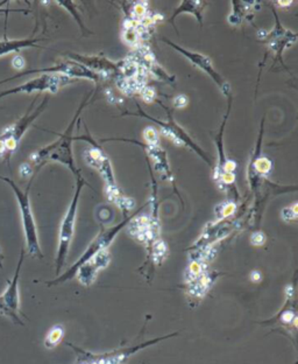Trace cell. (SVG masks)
I'll list each match as a JSON object with an SVG mask.
<instances>
[{"instance_id": "1", "label": "cell", "mask_w": 298, "mask_h": 364, "mask_svg": "<svg viewBox=\"0 0 298 364\" xmlns=\"http://www.w3.org/2000/svg\"><path fill=\"white\" fill-rule=\"evenodd\" d=\"M89 96L90 94L88 95V97ZM88 97L83 101L82 105L78 108V111L76 112L75 117L72 118V123L69 124L68 129L60 136L58 141L31 155L29 159L35 165L36 171H39L40 167L44 166V164L48 161H58V163L63 164L65 166L69 167V170L76 175L79 173L78 170L76 168L74 157H72V144L74 141L72 134H74L76 122L82 112L83 106H85L87 104Z\"/></svg>"}, {"instance_id": "2", "label": "cell", "mask_w": 298, "mask_h": 364, "mask_svg": "<svg viewBox=\"0 0 298 364\" xmlns=\"http://www.w3.org/2000/svg\"><path fill=\"white\" fill-rule=\"evenodd\" d=\"M0 180L4 181L5 184H8L12 188V191H13L15 198H17V201H18L22 228H24V232H25L27 251L32 257H35V258H39V260L44 258V255H42V251H41V248H40L35 219H34V215H33L32 205H31V200H29V187H31V184H28V187H27L26 191H22V188L19 187L18 184H15V181L11 180L10 177L0 175Z\"/></svg>"}, {"instance_id": "3", "label": "cell", "mask_w": 298, "mask_h": 364, "mask_svg": "<svg viewBox=\"0 0 298 364\" xmlns=\"http://www.w3.org/2000/svg\"><path fill=\"white\" fill-rule=\"evenodd\" d=\"M36 100H38V96L34 98L32 104H31L28 110H27L25 115L22 116V118L17 120L15 123L8 125V127L0 134V141L3 143L5 148L4 160H6L8 166H10V159H11L12 155H15L17 150H18L20 141H22V138L24 137L26 131L28 130L33 122L44 111V109L47 108L49 96H46L42 103H41L38 108L34 109Z\"/></svg>"}, {"instance_id": "4", "label": "cell", "mask_w": 298, "mask_h": 364, "mask_svg": "<svg viewBox=\"0 0 298 364\" xmlns=\"http://www.w3.org/2000/svg\"><path fill=\"white\" fill-rule=\"evenodd\" d=\"M76 180V189L74 193L72 203L69 206L67 213H65L63 220H62L61 228H60V236H58V255H56V274H60L62 269L65 267V260L68 257L69 249L72 244L74 232H75L76 217H77V210H78L79 196L82 188L87 184L85 180L81 177V174H77Z\"/></svg>"}, {"instance_id": "5", "label": "cell", "mask_w": 298, "mask_h": 364, "mask_svg": "<svg viewBox=\"0 0 298 364\" xmlns=\"http://www.w3.org/2000/svg\"><path fill=\"white\" fill-rule=\"evenodd\" d=\"M177 335V333L170 334V335L162 336L158 339L151 340V341H146V342L139 343L135 346L122 347L119 349L113 350V351H108L104 354H94L87 350L78 348V347H72L74 351L76 353L75 364H125L131 356H133L134 354L138 353L139 350L144 349L147 347L153 346L155 343L160 342L162 340L169 339L173 336Z\"/></svg>"}, {"instance_id": "6", "label": "cell", "mask_w": 298, "mask_h": 364, "mask_svg": "<svg viewBox=\"0 0 298 364\" xmlns=\"http://www.w3.org/2000/svg\"><path fill=\"white\" fill-rule=\"evenodd\" d=\"M133 216H135V214L132 215V216L127 217L125 221H122V223L117 224L115 227L110 228L108 230L101 231V234L98 235L97 237L94 238V242L89 246L87 251L83 253V256L67 272L61 274L60 277L56 278L54 280L47 281L46 284L48 286H54L61 284V283H65V281L70 280L75 276L79 267H82L83 264L87 263L88 260H90L96 253H99L101 250L108 249V246L113 242L119 231L122 230V228L125 227L126 224L129 223Z\"/></svg>"}, {"instance_id": "7", "label": "cell", "mask_w": 298, "mask_h": 364, "mask_svg": "<svg viewBox=\"0 0 298 364\" xmlns=\"http://www.w3.org/2000/svg\"><path fill=\"white\" fill-rule=\"evenodd\" d=\"M72 79L61 74H40L28 82L20 84L18 87L10 88L0 93V100L10 95L33 94V93H44L49 91L51 94H56L58 89L70 84Z\"/></svg>"}, {"instance_id": "8", "label": "cell", "mask_w": 298, "mask_h": 364, "mask_svg": "<svg viewBox=\"0 0 298 364\" xmlns=\"http://www.w3.org/2000/svg\"><path fill=\"white\" fill-rule=\"evenodd\" d=\"M24 257H25V251L22 250L15 276L11 280H8V287L0 296V315L8 317L15 324L20 326L25 325L20 317L22 310H20V294H19V277H20V271H22V263H24Z\"/></svg>"}, {"instance_id": "9", "label": "cell", "mask_w": 298, "mask_h": 364, "mask_svg": "<svg viewBox=\"0 0 298 364\" xmlns=\"http://www.w3.org/2000/svg\"><path fill=\"white\" fill-rule=\"evenodd\" d=\"M32 74H61V75L67 76L69 79H72V77H82V79H91V81H94V82H97L98 79L101 77V74L92 72L90 69L87 68L85 65L77 63V62H62V63L53 65V67H48V68L22 70V72H19L15 76L0 81V84H8L10 81L19 79V77H22V76L32 75Z\"/></svg>"}, {"instance_id": "10", "label": "cell", "mask_w": 298, "mask_h": 364, "mask_svg": "<svg viewBox=\"0 0 298 364\" xmlns=\"http://www.w3.org/2000/svg\"><path fill=\"white\" fill-rule=\"evenodd\" d=\"M74 139H83V141H89L91 144L94 145L91 150H89L87 153V161L90 164L91 166L96 167L99 172H101V177H104L106 186H108V193L110 198H113L115 202H118L122 198L120 191H119L117 184H115V177H113V172H112L111 163L108 155H105L104 151L101 150L94 141L91 138L78 137L74 138Z\"/></svg>"}, {"instance_id": "11", "label": "cell", "mask_w": 298, "mask_h": 364, "mask_svg": "<svg viewBox=\"0 0 298 364\" xmlns=\"http://www.w3.org/2000/svg\"><path fill=\"white\" fill-rule=\"evenodd\" d=\"M163 41H165V44L170 45L172 47L175 48L177 52L182 53V54H183L184 56H185V58L192 63V65H197V68L206 72V74H208V75L210 76L215 82H216L217 86L220 87V90L223 91V94L226 95V96H230V86H229L226 81L224 79L223 76H220V74L216 72V69H215V67L212 65L211 60H210L208 56L199 54V53H194V52L187 51V49H184V48L177 46V45L174 44L172 41H169V40L163 39Z\"/></svg>"}, {"instance_id": "12", "label": "cell", "mask_w": 298, "mask_h": 364, "mask_svg": "<svg viewBox=\"0 0 298 364\" xmlns=\"http://www.w3.org/2000/svg\"><path fill=\"white\" fill-rule=\"evenodd\" d=\"M110 260H111V256H110L108 249L101 250L99 253H96L90 260H88L87 263L79 267L75 276L82 285L89 287L97 277L98 272L108 267Z\"/></svg>"}, {"instance_id": "13", "label": "cell", "mask_w": 298, "mask_h": 364, "mask_svg": "<svg viewBox=\"0 0 298 364\" xmlns=\"http://www.w3.org/2000/svg\"><path fill=\"white\" fill-rule=\"evenodd\" d=\"M263 325L279 326L281 329H283L288 336H291L295 341L296 329H297V314H296L295 308H290V307L284 308L272 320L263 321Z\"/></svg>"}, {"instance_id": "14", "label": "cell", "mask_w": 298, "mask_h": 364, "mask_svg": "<svg viewBox=\"0 0 298 364\" xmlns=\"http://www.w3.org/2000/svg\"><path fill=\"white\" fill-rule=\"evenodd\" d=\"M72 60L81 62V65H88L87 68L90 69L92 72L94 70H101L105 75L108 74H115L118 72V65H115L112 62L108 61L105 58H97V56H81V55L72 54L70 55Z\"/></svg>"}, {"instance_id": "15", "label": "cell", "mask_w": 298, "mask_h": 364, "mask_svg": "<svg viewBox=\"0 0 298 364\" xmlns=\"http://www.w3.org/2000/svg\"><path fill=\"white\" fill-rule=\"evenodd\" d=\"M40 40L33 36L27 39H8L5 36L4 39L0 40V58L11 53H18L26 48H39L38 42Z\"/></svg>"}, {"instance_id": "16", "label": "cell", "mask_w": 298, "mask_h": 364, "mask_svg": "<svg viewBox=\"0 0 298 364\" xmlns=\"http://www.w3.org/2000/svg\"><path fill=\"white\" fill-rule=\"evenodd\" d=\"M63 338H65V327L62 325L53 326L44 338V347L47 349H54L62 342Z\"/></svg>"}, {"instance_id": "17", "label": "cell", "mask_w": 298, "mask_h": 364, "mask_svg": "<svg viewBox=\"0 0 298 364\" xmlns=\"http://www.w3.org/2000/svg\"><path fill=\"white\" fill-rule=\"evenodd\" d=\"M204 8V4L203 3H199V1H183L181 4L180 8H176V11L174 13L173 17H172V22H174V19L176 15L183 13V12H188V13H192L194 17H197L198 22L201 24V10Z\"/></svg>"}, {"instance_id": "18", "label": "cell", "mask_w": 298, "mask_h": 364, "mask_svg": "<svg viewBox=\"0 0 298 364\" xmlns=\"http://www.w3.org/2000/svg\"><path fill=\"white\" fill-rule=\"evenodd\" d=\"M254 167L260 174H268L272 171V164L267 158L258 159Z\"/></svg>"}, {"instance_id": "19", "label": "cell", "mask_w": 298, "mask_h": 364, "mask_svg": "<svg viewBox=\"0 0 298 364\" xmlns=\"http://www.w3.org/2000/svg\"><path fill=\"white\" fill-rule=\"evenodd\" d=\"M284 212H288V214L282 213V217L285 221H295L297 219V203H294L291 207L284 208Z\"/></svg>"}, {"instance_id": "20", "label": "cell", "mask_w": 298, "mask_h": 364, "mask_svg": "<svg viewBox=\"0 0 298 364\" xmlns=\"http://www.w3.org/2000/svg\"><path fill=\"white\" fill-rule=\"evenodd\" d=\"M58 5H61V6H63V8H67V10H69V12L72 13V15H74V18H76V20H77V22H78L79 25H81V27L82 29H84V26L82 25V22H81V18H79L78 15H77V12H76L75 5H74V3H72V1H58Z\"/></svg>"}, {"instance_id": "21", "label": "cell", "mask_w": 298, "mask_h": 364, "mask_svg": "<svg viewBox=\"0 0 298 364\" xmlns=\"http://www.w3.org/2000/svg\"><path fill=\"white\" fill-rule=\"evenodd\" d=\"M144 139L147 141L148 144H156L158 143V131L153 127H147L144 132Z\"/></svg>"}, {"instance_id": "22", "label": "cell", "mask_w": 298, "mask_h": 364, "mask_svg": "<svg viewBox=\"0 0 298 364\" xmlns=\"http://www.w3.org/2000/svg\"><path fill=\"white\" fill-rule=\"evenodd\" d=\"M251 244H254V246H263V243L266 242V236L263 232L258 231V232L251 235Z\"/></svg>"}, {"instance_id": "23", "label": "cell", "mask_w": 298, "mask_h": 364, "mask_svg": "<svg viewBox=\"0 0 298 364\" xmlns=\"http://www.w3.org/2000/svg\"><path fill=\"white\" fill-rule=\"evenodd\" d=\"M10 1H0V15H10V13H17V12H24V13H26V11L27 10H13V8H3L4 5H8Z\"/></svg>"}, {"instance_id": "24", "label": "cell", "mask_w": 298, "mask_h": 364, "mask_svg": "<svg viewBox=\"0 0 298 364\" xmlns=\"http://www.w3.org/2000/svg\"><path fill=\"white\" fill-rule=\"evenodd\" d=\"M25 60H24V58H22L20 55H17V56L12 60L13 68L19 69V70H22V69L25 68Z\"/></svg>"}, {"instance_id": "25", "label": "cell", "mask_w": 298, "mask_h": 364, "mask_svg": "<svg viewBox=\"0 0 298 364\" xmlns=\"http://www.w3.org/2000/svg\"><path fill=\"white\" fill-rule=\"evenodd\" d=\"M174 102H175V105L179 106V108H183V106L188 104V98L184 97L183 95H180V96H177V97L175 98V101Z\"/></svg>"}, {"instance_id": "26", "label": "cell", "mask_w": 298, "mask_h": 364, "mask_svg": "<svg viewBox=\"0 0 298 364\" xmlns=\"http://www.w3.org/2000/svg\"><path fill=\"white\" fill-rule=\"evenodd\" d=\"M251 280L253 281L261 280V274H260V272H258V271H254V272H251Z\"/></svg>"}, {"instance_id": "27", "label": "cell", "mask_w": 298, "mask_h": 364, "mask_svg": "<svg viewBox=\"0 0 298 364\" xmlns=\"http://www.w3.org/2000/svg\"><path fill=\"white\" fill-rule=\"evenodd\" d=\"M4 253H3V250H1V246H0V269H3V267H4Z\"/></svg>"}, {"instance_id": "28", "label": "cell", "mask_w": 298, "mask_h": 364, "mask_svg": "<svg viewBox=\"0 0 298 364\" xmlns=\"http://www.w3.org/2000/svg\"><path fill=\"white\" fill-rule=\"evenodd\" d=\"M279 5H280V6H290L291 1H289V3H279Z\"/></svg>"}]
</instances>
